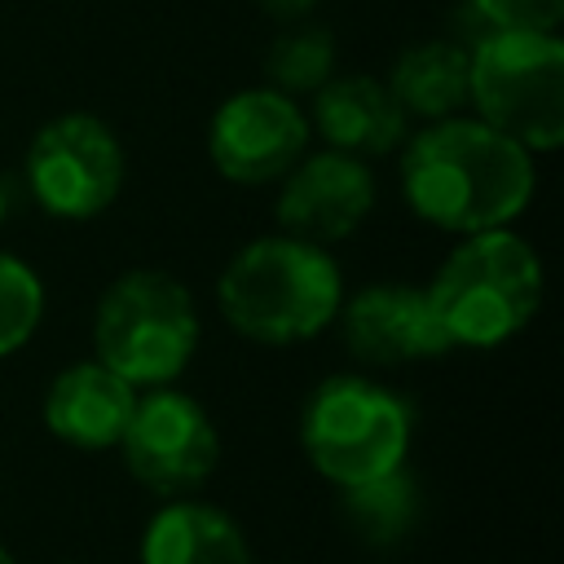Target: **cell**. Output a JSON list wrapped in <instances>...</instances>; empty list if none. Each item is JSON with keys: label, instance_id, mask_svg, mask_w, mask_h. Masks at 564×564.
Masks as SVG:
<instances>
[{"label": "cell", "instance_id": "6da1fadb", "mask_svg": "<svg viewBox=\"0 0 564 564\" xmlns=\"http://www.w3.org/2000/svg\"><path fill=\"white\" fill-rule=\"evenodd\" d=\"M533 154L485 119L449 115L405 137L401 194L410 212L445 234L507 229L533 198Z\"/></svg>", "mask_w": 564, "mask_h": 564}, {"label": "cell", "instance_id": "7a4b0ae2", "mask_svg": "<svg viewBox=\"0 0 564 564\" xmlns=\"http://www.w3.org/2000/svg\"><path fill=\"white\" fill-rule=\"evenodd\" d=\"M220 317L251 344H304L344 304V278L326 247L291 234L247 242L216 282Z\"/></svg>", "mask_w": 564, "mask_h": 564}, {"label": "cell", "instance_id": "3957f363", "mask_svg": "<svg viewBox=\"0 0 564 564\" xmlns=\"http://www.w3.org/2000/svg\"><path fill=\"white\" fill-rule=\"evenodd\" d=\"M449 348H498L542 304V260L511 229L467 234L423 286Z\"/></svg>", "mask_w": 564, "mask_h": 564}, {"label": "cell", "instance_id": "277c9868", "mask_svg": "<svg viewBox=\"0 0 564 564\" xmlns=\"http://www.w3.org/2000/svg\"><path fill=\"white\" fill-rule=\"evenodd\" d=\"M198 304L163 269L119 273L93 313V352L132 388H167L198 348Z\"/></svg>", "mask_w": 564, "mask_h": 564}, {"label": "cell", "instance_id": "5b68a950", "mask_svg": "<svg viewBox=\"0 0 564 564\" xmlns=\"http://www.w3.org/2000/svg\"><path fill=\"white\" fill-rule=\"evenodd\" d=\"M410 436H414L410 405L392 388L366 375L322 379L300 414L304 458L335 489H352L405 467Z\"/></svg>", "mask_w": 564, "mask_h": 564}, {"label": "cell", "instance_id": "8992f818", "mask_svg": "<svg viewBox=\"0 0 564 564\" xmlns=\"http://www.w3.org/2000/svg\"><path fill=\"white\" fill-rule=\"evenodd\" d=\"M467 101L476 119L529 154L564 141V44L542 31H485L467 48Z\"/></svg>", "mask_w": 564, "mask_h": 564}, {"label": "cell", "instance_id": "52a82bcc", "mask_svg": "<svg viewBox=\"0 0 564 564\" xmlns=\"http://www.w3.org/2000/svg\"><path fill=\"white\" fill-rule=\"evenodd\" d=\"M115 449L123 454V467L141 489L159 498H189L220 463V432L189 392H176L167 383L137 397Z\"/></svg>", "mask_w": 564, "mask_h": 564}, {"label": "cell", "instance_id": "ba28073f", "mask_svg": "<svg viewBox=\"0 0 564 564\" xmlns=\"http://www.w3.org/2000/svg\"><path fill=\"white\" fill-rule=\"evenodd\" d=\"M26 185L48 216L93 220L123 189V145L97 115H57L31 137Z\"/></svg>", "mask_w": 564, "mask_h": 564}, {"label": "cell", "instance_id": "9c48e42d", "mask_svg": "<svg viewBox=\"0 0 564 564\" xmlns=\"http://www.w3.org/2000/svg\"><path fill=\"white\" fill-rule=\"evenodd\" d=\"M313 123L278 88H242L220 101L207 128V154L216 172L234 185L282 181L308 154Z\"/></svg>", "mask_w": 564, "mask_h": 564}, {"label": "cell", "instance_id": "30bf717a", "mask_svg": "<svg viewBox=\"0 0 564 564\" xmlns=\"http://www.w3.org/2000/svg\"><path fill=\"white\" fill-rule=\"evenodd\" d=\"M375 172L366 159L339 154V150H317L304 154L278 189V225L282 234L326 247L361 229V220L375 207Z\"/></svg>", "mask_w": 564, "mask_h": 564}, {"label": "cell", "instance_id": "8fae6325", "mask_svg": "<svg viewBox=\"0 0 564 564\" xmlns=\"http://www.w3.org/2000/svg\"><path fill=\"white\" fill-rule=\"evenodd\" d=\"M339 330L357 361L366 366H405L449 352L427 291L410 282H370L339 304Z\"/></svg>", "mask_w": 564, "mask_h": 564}, {"label": "cell", "instance_id": "7c38bea8", "mask_svg": "<svg viewBox=\"0 0 564 564\" xmlns=\"http://www.w3.org/2000/svg\"><path fill=\"white\" fill-rule=\"evenodd\" d=\"M137 397H141V388L119 379L97 357L75 361L66 370H57L44 392V427L70 449H88V454L115 449L132 419Z\"/></svg>", "mask_w": 564, "mask_h": 564}, {"label": "cell", "instance_id": "4fadbf2b", "mask_svg": "<svg viewBox=\"0 0 564 564\" xmlns=\"http://www.w3.org/2000/svg\"><path fill=\"white\" fill-rule=\"evenodd\" d=\"M313 128L322 132L326 150L352 154V159H375L392 154L410 137V115L392 97L388 79L375 75H330L313 93Z\"/></svg>", "mask_w": 564, "mask_h": 564}, {"label": "cell", "instance_id": "5bb4252c", "mask_svg": "<svg viewBox=\"0 0 564 564\" xmlns=\"http://www.w3.org/2000/svg\"><path fill=\"white\" fill-rule=\"evenodd\" d=\"M141 564H251L242 524L198 498H167L141 529Z\"/></svg>", "mask_w": 564, "mask_h": 564}, {"label": "cell", "instance_id": "9a60e30c", "mask_svg": "<svg viewBox=\"0 0 564 564\" xmlns=\"http://www.w3.org/2000/svg\"><path fill=\"white\" fill-rule=\"evenodd\" d=\"M467 44L458 40H423V44H410L392 70H388V88L392 97L401 101V110L410 119H423V123H436V119H449L463 110L467 101Z\"/></svg>", "mask_w": 564, "mask_h": 564}, {"label": "cell", "instance_id": "2e32d148", "mask_svg": "<svg viewBox=\"0 0 564 564\" xmlns=\"http://www.w3.org/2000/svg\"><path fill=\"white\" fill-rule=\"evenodd\" d=\"M339 507L348 529L370 546H397L405 542L423 520V485L410 467H397L388 476H375L366 485L339 489Z\"/></svg>", "mask_w": 564, "mask_h": 564}, {"label": "cell", "instance_id": "e0dca14e", "mask_svg": "<svg viewBox=\"0 0 564 564\" xmlns=\"http://www.w3.org/2000/svg\"><path fill=\"white\" fill-rule=\"evenodd\" d=\"M264 75H269V88L286 93V97L317 93L335 75V35L313 22L282 31L264 53Z\"/></svg>", "mask_w": 564, "mask_h": 564}, {"label": "cell", "instance_id": "ac0fdd59", "mask_svg": "<svg viewBox=\"0 0 564 564\" xmlns=\"http://www.w3.org/2000/svg\"><path fill=\"white\" fill-rule=\"evenodd\" d=\"M40 317H44L40 273L26 260L0 251V357L18 352L40 330Z\"/></svg>", "mask_w": 564, "mask_h": 564}, {"label": "cell", "instance_id": "d6986e66", "mask_svg": "<svg viewBox=\"0 0 564 564\" xmlns=\"http://www.w3.org/2000/svg\"><path fill=\"white\" fill-rule=\"evenodd\" d=\"M489 31H542L555 35L564 22V0H471Z\"/></svg>", "mask_w": 564, "mask_h": 564}, {"label": "cell", "instance_id": "ffe728a7", "mask_svg": "<svg viewBox=\"0 0 564 564\" xmlns=\"http://www.w3.org/2000/svg\"><path fill=\"white\" fill-rule=\"evenodd\" d=\"M269 18H278V22H300V18H308L313 13V4L317 0H256Z\"/></svg>", "mask_w": 564, "mask_h": 564}, {"label": "cell", "instance_id": "44dd1931", "mask_svg": "<svg viewBox=\"0 0 564 564\" xmlns=\"http://www.w3.org/2000/svg\"><path fill=\"white\" fill-rule=\"evenodd\" d=\"M0 564H18V560H13V551H9L4 542H0Z\"/></svg>", "mask_w": 564, "mask_h": 564}, {"label": "cell", "instance_id": "7402d4cb", "mask_svg": "<svg viewBox=\"0 0 564 564\" xmlns=\"http://www.w3.org/2000/svg\"><path fill=\"white\" fill-rule=\"evenodd\" d=\"M4 212H9V198H4V185H0V225H4Z\"/></svg>", "mask_w": 564, "mask_h": 564}]
</instances>
